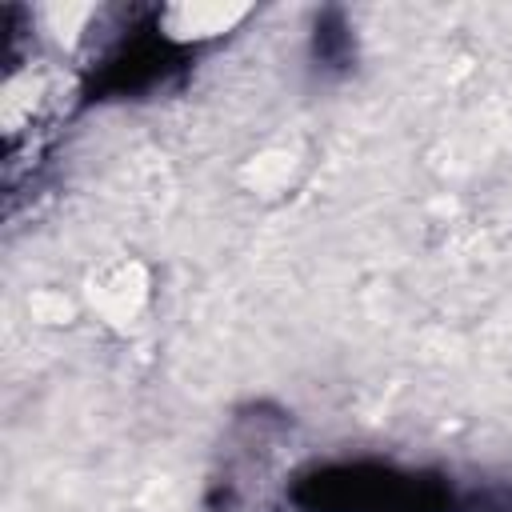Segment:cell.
Wrapping results in <instances>:
<instances>
[{
	"label": "cell",
	"instance_id": "1",
	"mask_svg": "<svg viewBox=\"0 0 512 512\" xmlns=\"http://www.w3.org/2000/svg\"><path fill=\"white\" fill-rule=\"evenodd\" d=\"M236 20H244V8H220V4H176L164 8L156 16V28L164 32V40L176 44H192V40H208L228 32Z\"/></svg>",
	"mask_w": 512,
	"mask_h": 512
}]
</instances>
